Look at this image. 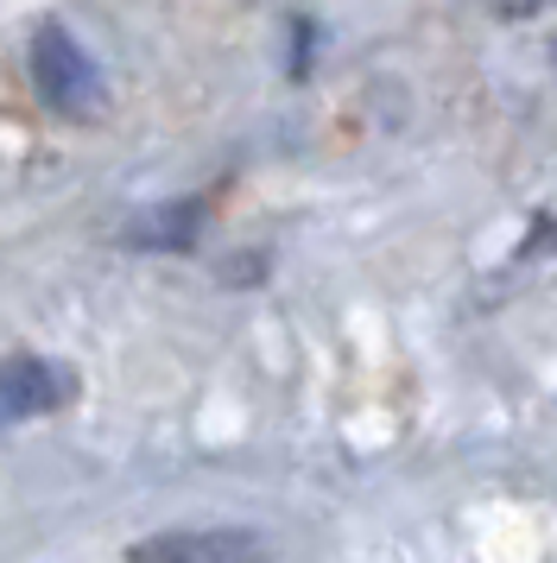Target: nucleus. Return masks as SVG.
Listing matches in <instances>:
<instances>
[{"label": "nucleus", "mask_w": 557, "mask_h": 563, "mask_svg": "<svg viewBox=\"0 0 557 563\" xmlns=\"http://www.w3.org/2000/svg\"><path fill=\"white\" fill-rule=\"evenodd\" d=\"M32 89H39V102H45L51 114H64V121H89V114H101V102H108V82H101L96 57L83 52L57 20H45V26L32 32Z\"/></svg>", "instance_id": "f257e3e1"}, {"label": "nucleus", "mask_w": 557, "mask_h": 563, "mask_svg": "<svg viewBox=\"0 0 557 563\" xmlns=\"http://www.w3.org/2000/svg\"><path fill=\"white\" fill-rule=\"evenodd\" d=\"M70 367H57L51 355H7L0 361V424H25L45 411L70 406Z\"/></svg>", "instance_id": "f03ea898"}, {"label": "nucleus", "mask_w": 557, "mask_h": 563, "mask_svg": "<svg viewBox=\"0 0 557 563\" xmlns=\"http://www.w3.org/2000/svg\"><path fill=\"white\" fill-rule=\"evenodd\" d=\"M253 551V532H159L133 544V563H241Z\"/></svg>", "instance_id": "7ed1b4c3"}, {"label": "nucleus", "mask_w": 557, "mask_h": 563, "mask_svg": "<svg viewBox=\"0 0 557 563\" xmlns=\"http://www.w3.org/2000/svg\"><path fill=\"white\" fill-rule=\"evenodd\" d=\"M197 234H203V203L197 197H177V203L140 209V216L121 229V241L140 247V254H190Z\"/></svg>", "instance_id": "20e7f679"}, {"label": "nucleus", "mask_w": 557, "mask_h": 563, "mask_svg": "<svg viewBox=\"0 0 557 563\" xmlns=\"http://www.w3.org/2000/svg\"><path fill=\"white\" fill-rule=\"evenodd\" d=\"M494 7H501V13H538L545 0H494Z\"/></svg>", "instance_id": "39448f33"}]
</instances>
